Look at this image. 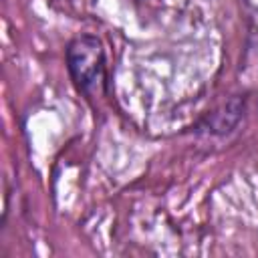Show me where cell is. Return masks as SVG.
<instances>
[{
	"label": "cell",
	"mask_w": 258,
	"mask_h": 258,
	"mask_svg": "<svg viewBox=\"0 0 258 258\" xmlns=\"http://www.w3.org/2000/svg\"><path fill=\"white\" fill-rule=\"evenodd\" d=\"M67 71L75 89L87 99L105 97L109 91V75H107V58L103 42L95 34H79L75 36L67 48Z\"/></svg>",
	"instance_id": "obj_1"
}]
</instances>
